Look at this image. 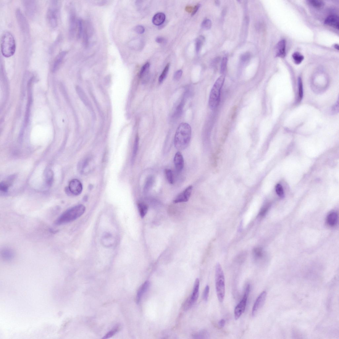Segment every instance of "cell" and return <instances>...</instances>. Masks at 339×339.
<instances>
[{"label":"cell","instance_id":"cell-1","mask_svg":"<svg viewBox=\"0 0 339 339\" xmlns=\"http://www.w3.org/2000/svg\"><path fill=\"white\" fill-rule=\"evenodd\" d=\"M191 129V126L186 123H181L176 131L174 139L175 146L178 151L187 148L190 143Z\"/></svg>","mask_w":339,"mask_h":339},{"label":"cell","instance_id":"cell-2","mask_svg":"<svg viewBox=\"0 0 339 339\" xmlns=\"http://www.w3.org/2000/svg\"><path fill=\"white\" fill-rule=\"evenodd\" d=\"M85 211L86 207L83 205L74 206L60 215L55 221V224L60 226L72 222L82 216Z\"/></svg>","mask_w":339,"mask_h":339},{"label":"cell","instance_id":"cell-3","mask_svg":"<svg viewBox=\"0 0 339 339\" xmlns=\"http://www.w3.org/2000/svg\"><path fill=\"white\" fill-rule=\"evenodd\" d=\"M1 49L2 55L9 58L14 55L16 49V45L14 37L9 31L4 32L2 35L1 40Z\"/></svg>","mask_w":339,"mask_h":339},{"label":"cell","instance_id":"cell-4","mask_svg":"<svg viewBox=\"0 0 339 339\" xmlns=\"http://www.w3.org/2000/svg\"><path fill=\"white\" fill-rule=\"evenodd\" d=\"M224 75H222L217 79L211 89L209 96V106L213 109L218 105L220 101V94L225 81Z\"/></svg>","mask_w":339,"mask_h":339},{"label":"cell","instance_id":"cell-5","mask_svg":"<svg viewBox=\"0 0 339 339\" xmlns=\"http://www.w3.org/2000/svg\"><path fill=\"white\" fill-rule=\"evenodd\" d=\"M215 285L218 299L222 303L224 301L225 294V278L224 272L219 263L217 264L216 267Z\"/></svg>","mask_w":339,"mask_h":339},{"label":"cell","instance_id":"cell-6","mask_svg":"<svg viewBox=\"0 0 339 339\" xmlns=\"http://www.w3.org/2000/svg\"><path fill=\"white\" fill-rule=\"evenodd\" d=\"M60 4L59 1H51L47 13V20L50 27L54 28L56 27L58 24L59 18L60 11Z\"/></svg>","mask_w":339,"mask_h":339},{"label":"cell","instance_id":"cell-7","mask_svg":"<svg viewBox=\"0 0 339 339\" xmlns=\"http://www.w3.org/2000/svg\"><path fill=\"white\" fill-rule=\"evenodd\" d=\"M250 291V285H248L247 286L243 298L236 307L234 311V315L235 319L236 320H238L245 311L247 301L248 300Z\"/></svg>","mask_w":339,"mask_h":339},{"label":"cell","instance_id":"cell-8","mask_svg":"<svg viewBox=\"0 0 339 339\" xmlns=\"http://www.w3.org/2000/svg\"><path fill=\"white\" fill-rule=\"evenodd\" d=\"M94 167V161L90 158L84 159L78 165L79 170L83 174H86L90 172Z\"/></svg>","mask_w":339,"mask_h":339},{"label":"cell","instance_id":"cell-9","mask_svg":"<svg viewBox=\"0 0 339 339\" xmlns=\"http://www.w3.org/2000/svg\"><path fill=\"white\" fill-rule=\"evenodd\" d=\"M267 293L265 291L262 292L260 294L255 303L252 309V314L253 316H255L258 313L259 310L261 309L266 301Z\"/></svg>","mask_w":339,"mask_h":339},{"label":"cell","instance_id":"cell-10","mask_svg":"<svg viewBox=\"0 0 339 339\" xmlns=\"http://www.w3.org/2000/svg\"><path fill=\"white\" fill-rule=\"evenodd\" d=\"M68 190L69 191V194L74 196H78L82 192V185L79 180L73 179L70 182Z\"/></svg>","mask_w":339,"mask_h":339},{"label":"cell","instance_id":"cell-11","mask_svg":"<svg viewBox=\"0 0 339 339\" xmlns=\"http://www.w3.org/2000/svg\"><path fill=\"white\" fill-rule=\"evenodd\" d=\"M192 190V186H188L176 197L173 202L177 203L187 202L190 198Z\"/></svg>","mask_w":339,"mask_h":339},{"label":"cell","instance_id":"cell-12","mask_svg":"<svg viewBox=\"0 0 339 339\" xmlns=\"http://www.w3.org/2000/svg\"><path fill=\"white\" fill-rule=\"evenodd\" d=\"M76 21L75 13L73 10L70 12L69 16V36L72 38L74 36L76 27Z\"/></svg>","mask_w":339,"mask_h":339},{"label":"cell","instance_id":"cell-13","mask_svg":"<svg viewBox=\"0 0 339 339\" xmlns=\"http://www.w3.org/2000/svg\"><path fill=\"white\" fill-rule=\"evenodd\" d=\"M174 161L176 170L177 172H181L183 169L184 161L182 155L180 152H178L175 154Z\"/></svg>","mask_w":339,"mask_h":339},{"label":"cell","instance_id":"cell-14","mask_svg":"<svg viewBox=\"0 0 339 339\" xmlns=\"http://www.w3.org/2000/svg\"><path fill=\"white\" fill-rule=\"evenodd\" d=\"M286 41L282 39L278 42L275 46V56L284 58L286 56Z\"/></svg>","mask_w":339,"mask_h":339},{"label":"cell","instance_id":"cell-15","mask_svg":"<svg viewBox=\"0 0 339 339\" xmlns=\"http://www.w3.org/2000/svg\"><path fill=\"white\" fill-rule=\"evenodd\" d=\"M67 54L66 51H62L59 53L55 59L52 65V72H56L61 66Z\"/></svg>","mask_w":339,"mask_h":339},{"label":"cell","instance_id":"cell-16","mask_svg":"<svg viewBox=\"0 0 339 339\" xmlns=\"http://www.w3.org/2000/svg\"><path fill=\"white\" fill-rule=\"evenodd\" d=\"M339 17L336 15H331L328 16L325 21V24L327 25L338 30L339 27Z\"/></svg>","mask_w":339,"mask_h":339},{"label":"cell","instance_id":"cell-17","mask_svg":"<svg viewBox=\"0 0 339 339\" xmlns=\"http://www.w3.org/2000/svg\"><path fill=\"white\" fill-rule=\"evenodd\" d=\"M1 255L2 258L5 260L9 261L11 260L14 258L15 253L12 249L6 248L1 250Z\"/></svg>","mask_w":339,"mask_h":339},{"label":"cell","instance_id":"cell-18","mask_svg":"<svg viewBox=\"0 0 339 339\" xmlns=\"http://www.w3.org/2000/svg\"><path fill=\"white\" fill-rule=\"evenodd\" d=\"M150 282L148 281H146L142 285L138 290L137 295L136 296V303H138L141 300L144 293L148 290L150 286Z\"/></svg>","mask_w":339,"mask_h":339},{"label":"cell","instance_id":"cell-19","mask_svg":"<svg viewBox=\"0 0 339 339\" xmlns=\"http://www.w3.org/2000/svg\"><path fill=\"white\" fill-rule=\"evenodd\" d=\"M24 6L26 12L29 15L31 16L35 14L36 9V6L35 1H25Z\"/></svg>","mask_w":339,"mask_h":339},{"label":"cell","instance_id":"cell-20","mask_svg":"<svg viewBox=\"0 0 339 339\" xmlns=\"http://www.w3.org/2000/svg\"><path fill=\"white\" fill-rule=\"evenodd\" d=\"M338 214L335 212H331L328 215L327 223L330 226L333 227L336 225L338 223Z\"/></svg>","mask_w":339,"mask_h":339},{"label":"cell","instance_id":"cell-21","mask_svg":"<svg viewBox=\"0 0 339 339\" xmlns=\"http://www.w3.org/2000/svg\"><path fill=\"white\" fill-rule=\"evenodd\" d=\"M199 285V280L198 278H197L194 283L193 293L190 296L191 300L194 304L198 300V297Z\"/></svg>","mask_w":339,"mask_h":339},{"label":"cell","instance_id":"cell-22","mask_svg":"<svg viewBox=\"0 0 339 339\" xmlns=\"http://www.w3.org/2000/svg\"><path fill=\"white\" fill-rule=\"evenodd\" d=\"M165 20V15L163 13H158L155 15L152 19V22L156 26H159L163 23Z\"/></svg>","mask_w":339,"mask_h":339},{"label":"cell","instance_id":"cell-23","mask_svg":"<svg viewBox=\"0 0 339 339\" xmlns=\"http://www.w3.org/2000/svg\"><path fill=\"white\" fill-rule=\"evenodd\" d=\"M138 207L141 217L143 218L148 212V206L143 202H140L138 203Z\"/></svg>","mask_w":339,"mask_h":339},{"label":"cell","instance_id":"cell-24","mask_svg":"<svg viewBox=\"0 0 339 339\" xmlns=\"http://www.w3.org/2000/svg\"><path fill=\"white\" fill-rule=\"evenodd\" d=\"M16 14L18 21L19 22L22 28L23 29V30H24V28L25 29L27 28V22L20 10H17Z\"/></svg>","mask_w":339,"mask_h":339},{"label":"cell","instance_id":"cell-25","mask_svg":"<svg viewBox=\"0 0 339 339\" xmlns=\"http://www.w3.org/2000/svg\"><path fill=\"white\" fill-rule=\"evenodd\" d=\"M154 178L153 176H150L147 178L144 188V192L146 193L151 190L153 186Z\"/></svg>","mask_w":339,"mask_h":339},{"label":"cell","instance_id":"cell-26","mask_svg":"<svg viewBox=\"0 0 339 339\" xmlns=\"http://www.w3.org/2000/svg\"><path fill=\"white\" fill-rule=\"evenodd\" d=\"M193 338L196 339H208L210 335L208 332L206 330H202L194 334Z\"/></svg>","mask_w":339,"mask_h":339},{"label":"cell","instance_id":"cell-27","mask_svg":"<svg viewBox=\"0 0 339 339\" xmlns=\"http://www.w3.org/2000/svg\"><path fill=\"white\" fill-rule=\"evenodd\" d=\"M292 57L294 63L296 64H301L304 59V57L298 52H295L293 54Z\"/></svg>","mask_w":339,"mask_h":339},{"label":"cell","instance_id":"cell-28","mask_svg":"<svg viewBox=\"0 0 339 339\" xmlns=\"http://www.w3.org/2000/svg\"><path fill=\"white\" fill-rule=\"evenodd\" d=\"M308 3L316 8H321L324 6V3L320 0H310L308 1Z\"/></svg>","mask_w":339,"mask_h":339},{"label":"cell","instance_id":"cell-29","mask_svg":"<svg viewBox=\"0 0 339 339\" xmlns=\"http://www.w3.org/2000/svg\"><path fill=\"white\" fill-rule=\"evenodd\" d=\"M170 67V64H168L165 67L163 71L159 78V83L161 84L166 77Z\"/></svg>","mask_w":339,"mask_h":339},{"label":"cell","instance_id":"cell-30","mask_svg":"<svg viewBox=\"0 0 339 339\" xmlns=\"http://www.w3.org/2000/svg\"><path fill=\"white\" fill-rule=\"evenodd\" d=\"M205 41V38L203 36H200L196 39V51L197 53H198L200 50L202 44H203Z\"/></svg>","mask_w":339,"mask_h":339},{"label":"cell","instance_id":"cell-31","mask_svg":"<svg viewBox=\"0 0 339 339\" xmlns=\"http://www.w3.org/2000/svg\"><path fill=\"white\" fill-rule=\"evenodd\" d=\"M165 172L168 182L173 184L174 183V179L171 170L169 169H165Z\"/></svg>","mask_w":339,"mask_h":339},{"label":"cell","instance_id":"cell-32","mask_svg":"<svg viewBox=\"0 0 339 339\" xmlns=\"http://www.w3.org/2000/svg\"><path fill=\"white\" fill-rule=\"evenodd\" d=\"M298 100L300 101L303 99V81L299 77L298 80Z\"/></svg>","mask_w":339,"mask_h":339},{"label":"cell","instance_id":"cell-33","mask_svg":"<svg viewBox=\"0 0 339 339\" xmlns=\"http://www.w3.org/2000/svg\"><path fill=\"white\" fill-rule=\"evenodd\" d=\"M139 140L138 136H136L135 141L134 144L133 148L132 159L133 161L134 160L136 154H137V153L139 145Z\"/></svg>","mask_w":339,"mask_h":339},{"label":"cell","instance_id":"cell-34","mask_svg":"<svg viewBox=\"0 0 339 339\" xmlns=\"http://www.w3.org/2000/svg\"><path fill=\"white\" fill-rule=\"evenodd\" d=\"M194 303L192 300L191 296L189 297L184 303L183 308L185 311H187L190 309L193 305Z\"/></svg>","mask_w":339,"mask_h":339},{"label":"cell","instance_id":"cell-35","mask_svg":"<svg viewBox=\"0 0 339 339\" xmlns=\"http://www.w3.org/2000/svg\"><path fill=\"white\" fill-rule=\"evenodd\" d=\"M120 327L119 326L115 327L113 329L110 331L108 333L106 334L105 335L102 339H107L110 338H111L112 336L114 335L116 333H117L118 331L119 330Z\"/></svg>","mask_w":339,"mask_h":339},{"label":"cell","instance_id":"cell-36","mask_svg":"<svg viewBox=\"0 0 339 339\" xmlns=\"http://www.w3.org/2000/svg\"><path fill=\"white\" fill-rule=\"evenodd\" d=\"M150 64L148 62H147L144 64L141 68L139 76L141 78H142L146 73L148 71L149 69Z\"/></svg>","mask_w":339,"mask_h":339},{"label":"cell","instance_id":"cell-37","mask_svg":"<svg viewBox=\"0 0 339 339\" xmlns=\"http://www.w3.org/2000/svg\"><path fill=\"white\" fill-rule=\"evenodd\" d=\"M212 24L211 20L208 19H205L202 23V27L205 29L209 30L211 28Z\"/></svg>","mask_w":339,"mask_h":339},{"label":"cell","instance_id":"cell-38","mask_svg":"<svg viewBox=\"0 0 339 339\" xmlns=\"http://www.w3.org/2000/svg\"><path fill=\"white\" fill-rule=\"evenodd\" d=\"M228 61V59L226 57L223 58L221 66V71L222 73H224L226 69Z\"/></svg>","mask_w":339,"mask_h":339},{"label":"cell","instance_id":"cell-39","mask_svg":"<svg viewBox=\"0 0 339 339\" xmlns=\"http://www.w3.org/2000/svg\"><path fill=\"white\" fill-rule=\"evenodd\" d=\"M9 183L2 182L1 183V185H0V190L2 192L6 193L9 190Z\"/></svg>","mask_w":339,"mask_h":339},{"label":"cell","instance_id":"cell-40","mask_svg":"<svg viewBox=\"0 0 339 339\" xmlns=\"http://www.w3.org/2000/svg\"><path fill=\"white\" fill-rule=\"evenodd\" d=\"M54 178L53 173L50 170L47 174L46 182L48 184L50 185L52 183Z\"/></svg>","mask_w":339,"mask_h":339},{"label":"cell","instance_id":"cell-41","mask_svg":"<svg viewBox=\"0 0 339 339\" xmlns=\"http://www.w3.org/2000/svg\"><path fill=\"white\" fill-rule=\"evenodd\" d=\"M275 191L278 196L280 197H282L283 196L284 191L282 185L280 184H278L276 186Z\"/></svg>","mask_w":339,"mask_h":339},{"label":"cell","instance_id":"cell-42","mask_svg":"<svg viewBox=\"0 0 339 339\" xmlns=\"http://www.w3.org/2000/svg\"><path fill=\"white\" fill-rule=\"evenodd\" d=\"M210 291V288L208 285H207L203 294V298L205 301H207L208 299Z\"/></svg>","mask_w":339,"mask_h":339},{"label":"cell","instance_id":"cell-43","mask_svg":"<svg viewBox=\"0 0 339 339\" xmlns=\"http://www.w3.org/2000/svg\"><path fill=\"white\" fill-rule=\"evenodd\" d=\"M78 38H80L81 34L82 33L83 30V22L82 20L79 19L78 21Z\"/></svg>","mask_w":339,"mask_h":339},{"label":"cell","instance_id":"cell-44","mask_svg":"<svg viewBox=\"0 0 339 339\" xmlns=\"http://www.w3.org/2000/svg\"><path fill=\"white\" fill-rule=\"evenodd\" d=\"M254 255L256 258H259L262 256V250L260 248H254L253 250Z\"/></svg>","mask_w":339,"mask_h":339},{"label":"cell","instance_id":"cell-45","mask_svg":"<svg viewBox=\"0 0 339 339\" xmlns=\"http://www.w3.org/2000/svg\"><path fill=\"white\" fill-rule=\"evenodd\" d=\"M251 55L248 52L244 53L242 55L241 57V60L242 62H246L250 58Z\"/></svg>","mask_w":339,"mask_h":339},{"label":"cell","instance_id":"cell-46","mask_svg":"<svg viewBox=\"0 0 339 339\" xmlns=\"http://www.w3.org/2000/svg\"><path fill=\"white\" fill-rule=\"evenodd\" d=\"M134 30L138 34H142L145 31V29L143 26L138 25L136 26L134 28Z\"/></svg>","mask_w":339,"mask_h":339},{"label":"cell","instance_id":"cell-47","mask_svg":"<svg viewBox=\"0 0 339 339\" xmlns=\"http://www.w3.org/2000/svg\"><path fill=\"white\" fill-rule=\"evenodd\" d=\"M182 71L181 70H178L175 73L174 76V79L175 81H178L181 79L182 75Z\"/></svg>","mask_w":339,"mask_h":339},{"label":"cell","instance_id":"cell-48","mask_svg":"<svg viewBox=\"0 0 339 339\" xmlns=\"http://www.w3.org/2000/svg\"><path fill=\"white\" fill-rule=\"evenodd\" d=\"M156 41L157 43L162 44L164 43L165 42V40L164 38L161 37H157L156 38Z\"/></svg>","mask_w":339,"mask_h":339},{"label":"cell","instance_id":"cell-49","mask_svg":"<svg viewBox=\"0 0 339 339\" xmlns=\"http://www.w3.org/2000/svg\"><path fill=\"white\" fill-rule=\"evenodd\" d=\"M200 7V5L198 4L196 5L195 7L194 8L193 12L192 13V16H193L196 14L197 12L198 11Z\"/></svg>","mask_w":339,"mask_h":339},{"label":"cell","instance_id":"cell-50","mask_svg":"<svg viewBox=\"0 0 339 339\" xmlns=\"http://www.w3.org/2000/svg\"><path fill=\"white\" fill-rule=\"evenodd\" d=\"M225 320L224 319L220 320L218 323L219 327L221 328H223L225 326Z\"/></svg>","mask_w":339,"mask_h":339},{"label":"cell","instance_id":"cell-51","mask_svg":"<svg viewBox=\"0 0 339 339\" xmlns=\"http://www.w3.org/2000/svg\"><path fill=\"white\" fill-rule=\"evenodd\" d=\"M335 48L336 49H337L338 50H339V46L338 45V44H335Z\"/></svg>","mask_w":339,"mask_h":339},{"label":"cell","instance_id":"cell-52","mask_svg":"<svg viewBox=\"0 0 339 339\" xmlns=\"http://www.w3.org/2000/svg\"><path fill=\"white\" fill-rule=\"evenodd\" d=\"M215 2H216V3H216V4L217 5H218H218H219V4H220V3L219 2V1H215Z\"/></svg>","mask_w":339,"mask_h":339}]
</instances>
